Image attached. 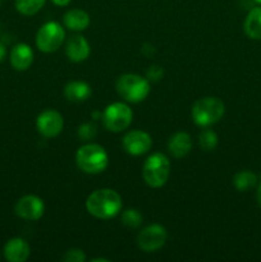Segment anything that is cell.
Instances as JSON below:
<instances>
[{
    "mask_svg": "<svg viewBox=\"0 0 261 262\" xmlns=\"http://www.w3.org/2000/svg\"><path fill=\"white\" fill-rule=\"evenodd\" d=\"M86 209L92 216L110 219L119 214L122 209V197L114 189H96L87 197Z\"/></svg>",
    "mask_w": 261,
    "mask_h": 262,
    "instance_id": "6da1fadb",
    "label": "cell"
},
{
    "mask_svg": "<svg viewBox=\"0 0 261 262\" xmlns=\"http://www.w3.org/2000/svg\"><path fill=\"white\" fill-rule=\"evenodd\" d=\"M76 163L84 173L97 174L107 168L109 156L102 146L97 143H89L78 148L76 154Z\"/></svg>",
    "mask_w": 261,
    "mask_h": 262,
    "instance_id": "7a4b0ae2",
    "label": "cell"
},
{
    "mask_svg": "<svg viewBox=\"0 0 261 262\" xmlns=\"http://www.w3.org/2000/svg\"><path fill=\"white\" fill-rule=\"evenodd\" d=\"M115 89L120 97L128 102H141L150 94V83L138 74H123L117 79Z\"/></svg>",
    "mask_w": 261,
    "mask_h": 262,
    "instance_id": "3957f363",
    "label": "cell"
},
{
    "mask_svg": "<svg viewBox=\"0 0 261 262\" xmlns=\"http://www.w3.org/2000/svg\"><path fill=\"white\" fill-rule=\"evenodd\" d=\"M225 105L217 97H204L194 102L192 107V118L200 127H209L223 118Z\"/></svg>",
    "mask_w": 261,
    "mask_h": 262,
    "instance_id": "277c9868",
    "label": "cell"
},
{
    "mask_svg": "<svg viewBox=\"0 0 261 262\" xmlns=\"http://www.w3.org/2000/svg\"><path fill=\"white\" fill-rule=\"evenodd\" d=\"M170 174V161L164 154H153L143 165L142 176L146 184L153 188H159L166 183Z\"/></svg>",
    "mask_w": 261,
    "mask_h": 262,
    "instance_id": "5b68a950",
    "label": "cell"
},
{
    "mask_svg": "<svg viewBox=\"0 0 261 262\" xmlns=\"http://www.w3.org/2000/svg\"><path fill=\"white\" fill-rule=\"evenodd\" d=\"M133 113L128 105L123 102H113L105 109L104 125L112 132H122L132 123Z\"/></svg>",
    "mask_w": 261,
    "mask_h": 262,
    "instance_id": "8992f818",
    "label": "cell"
},
{
    "mask_svg": "<svg viewBox=\"0 0 261 262\" xmlns=\"http://www.w3.org/2000/svg\"><path fill=\"white\" fill-rule=\"evenodd\" d=\"M66 32L56 22H48L38 30L36 35V45L44 53H54L63 43Z\"/></svg>",
    "mask_w": 261,
    "mask_h": 262,
    "instance_id": "52a82bcc",
    "label": "cell"
},
{
    "mask_svg": "<svg viewBox=\"0 0 261 262\" xmlns=\"http://www.w3.org/2000/svg\"><path fill=\"white\" fill-rule=\"evenodd\" d=\"M166 241L165 228L159 224L143 228L137 237V245L145 252H154L164 246Z\"/></svg>",
    "mask_w": 261,
    "mask_h": 262,
    "instance_id": "ba28073f",
    "label": "cell"
},
{
    "mask_svg": "<svg viewBox=\"0 0 261 262\" xmlns=\"http://www.w3.org/2000/svg\"><path fill=\"white\" fill-rule=\"evenodd\" d=\"M14 211L22 219L35 222V220H38L44 215L45 205H44L42 200L40 197L28 194V196L18 200V202L15 204Z\"/></svg>",
    "mask_w": 261,
    "mask_h": 262,
    "instance_id": "9c48e42d",
    "label": "cell"
},
{
    "mask_svg": "<svg viewBox=\"0 0 261 262\" xmlns=\"http://www.w3.org/2000/svg\"><path fill=\"white\" fill-rule=\"evenodd\" d=\"M63 117L59 112L56 110H45L41 113L36 120V127L37 130L45 137H55L63 129Z\"/></svg>",
    "mask_w": 261,
    "mask_h": 262,
    "instance_id": "30bf717a",
    "label": "cell"
},
{
    "mask_svg": "<svg viewBox=\"0 0 261 262\" xmlns=\"http://www.w3.org/2000/svg\"><path fill=\"white\" fill-rule=\"evenodd\" d=\"M153 146L150 135L143 130H130L123 138V147L129 155L138 156L147 152Z\"/></svg>",
    "mask_w": 261,
    "mask_h": 262,
    "instance_id": "8fae6325",
    "label": "cell"
},
{
    "mask_svg": "<svg viewBox=\"0 0 261 262\" xmlns=\"http://www.w3.org/2000/svg\"><path fill=\"white\" fill-rule=\"evenodd\" d=\"M30 251L23 238H12L4 246V257L9 262H25L30 257Z\"/></svg>",
    "mask_w": 261,
    "mask_h": 262,
    "instance_id": "7c38bea8",
    "label": "cell"
},
{
    "mask_svg": "<svg viewBox=\"0 0 261 262\" xmlns=\"http://www.w3.org/2000/svg\"><path fill=\"white\" fill-rule=\"evenodd\" d=\"M33 61V51L27 43H17L10 51V64L15 71H27Z\"/></svg>",
    "mask_w": 261,
    "mask_h": 262,
    "instance_id": "4fadbf2b",
    "label": "cell"
},
{
    "mask_svg": "<svg viewBox=\"0 0 261 262\" xmlns=\"http://www.w3.org/2000/svg\"><path fill=\"white\" fill-rule=\"evenodd\" d=\"M90 51H91L90 43L83 36H72L67 42L66 53L72 61L79 63L86 60L90 55Z\"/></svg>",
    "mask_w": 261,
    "mask_h": 262,
    "instance_id": "5bb4252c",
    "label": "cell"
},
{
    "mask_svg": "<svg viewBox=\"0 0 261 262\" xmlns=\"http://www.w3.org/2000/svg\"><path fill=\"white\" fill-rule=\"evenodd\" d=\"M169 152L174 158H183L191 151L192 148V140L188 133L186 132H177L169 140L168 143Z\"/></svg>",
    "mask_w": 261,
    "mask_h": 262,
    "instance_id": "9a60e30c",
    "label": "cell"
},
{
    "mask_svg": "<svg viewBox=\"0 0 261 262\" xmlns=\"http://www.w3.org/2000/svg\"><path fill=\"white\" fill-rule=\"evenodd\" d=\"M243 28L250 38L261 40V7H255L248 12Z\"/></svg>",
    "mask_w": 261,
    "mask_h": 262,
    "instance_id": "2e32d148",
    "label": "cell"
},
{
    "mask_svg": "<svg viewBox=\"0 0 261 262\" xmlns=\"http://www.w3.org/2000/svg\"><path fill=\"white\" fill-rule=\"evenodd\" d=\"M63 20L69 30L83 31L90 25V15L82 9H71L64 14Z\"/></svg>",
    "mask_w": 261,
    "mask_h": 262,
    "instance_id": "e0dca14e",
    "label": "cell"
},
{
    "mask_svg": "<svg viewBox=\"0 0 261 262\" xmlns=\"http://www.w3.org/2000/svg\"><path fill=\"white\" fill-rule=\"evenodd\" d=\"M64 95L67 100L73 102L84 101L91 96V87L82 81H73L69 82L64 89Z\"/></svg>",
    "mask_w": 261,
    "mask_h": 262,
    "instance_id": "ac0fdd59",
    "label": "cell"
},
{
    "mask_svg": "<svg viewBox=\"0 0 261 262\" xmlns=\"http://www.w3.org/2000/svg\"><path fill=\"white\" fill-rule=\"evenodd\" d=\"M233 184L240 192H247L257 184V176L250 170H241L233 178Z\"/></svg>",
    "mask_w": 261,
    "mask_h": 262,
    "instance_id": "d6986e66",
    "label": "cell"
},
{
    "mask_svg": "<svg viewBox=\"0 0 261 262\" xmlns=\"http://www.w3.org/2000/svg\"><path fill=\"white\" fill-rule=\"evenodd\" d=\"M46 0H15V9L23 15H33L42 9Z\"/></svg>",
    "mask_w": 261,
    "mask_h": 262,
    "instance_id": "ffe728a7",
    "label": "cell"
},
{
    "mask_svg": "<svg viewBox=\"0 0 261 262\" xmlns=\"http://www.w3.org/2000/svg\"><path fill=\"white\" fill-rule=\"evenodd\" d=\"M199 142L202 150L212 151L217 145V136L214 130L205 129L200 133Z\"/></svg>",
    "mask_w": 261,
    "mask_h": 262,
    "instance_id": "44dd1931",
    "label": "cell"
},
{
    "mask_svg": "<svg viewBox=\"0 0 261 262\" xmlns=\"http://www.w3.org/2000/svg\"><path fill=\"white\" fill-rule=\"evenodd\" d=\"M122 223L125 227L137 228L142 223V215L136 209H128L122 214Z\"/></svg>",
    "mask_w": 261,
    "mask_h": 262,
    "instance_id": "7402d4cb",
    "label": "cell"
},
{
    "mask_svg": "<svg viewBox=\"0 0 261 262\" xmlns=\"http://www.w3.org/2000/svg\"><path fill=\"white\" fill-rule=\"evenodd\" d=\"M84 260H86L84 252L81 250H77V248L67 251L66 255H64V261L66 262H84Z\"/></svg>",
    "mask_w": 261,
    "mask_h": 262,
    "instance_id": "603a6c76",
    "label": "cell"
},
{
    "mask_svg": "<svg viewBox=\"0 0 261 262\" xmlns=\"http://www.w3.org/2000/svg\"><path fill=\"white\" fill-rule=\"evenodd\" d=\"M95 133H96V128L92 124H83L78 128V135L83 141L94 138Z\"/></svg>",
    "mask_w": 261,
    "mask_h": 262,
    "instance_id": "cb8c5ba5",
    "label": "cell"
},
{
    "mask_svg": "<svg viewBox=\"0 0 261 262\" xmlns=\"http://www.w3.org/2000/svg\"><path fill=\"white\" fill-rule=\"evenodd\" d=\"M161 76H163V69H161L160 67H150V69H148L147 72L148 78L153 79V81H158V79L161 78Z\"/></svg>",
    "mask_w": 261,
    "mask_h": 262,
    "instance_id": "d4e9b609",
    "label": "cell"
},
{
    "mask_svg": "<svg viewBox=\"0 0 261 262\" xmlns=\"http://www.w3.org/2000/svg\"><path fill=\"white\" fill-rule=\"evenodd\" d=\"M51 2L55 5H58V7H66V5L71 3V0H51Z\"/></svg>",
    "mask_w": 261,
    "mask_h": 262,
    "instance_id": "484cf974",
    "label": "cell"
},
{
    "mask_svg": "<svg viewBox=\"0 0 261 262\" xmlns=\"http://www.w3.org/2000/svg\"><path fill=\"white\" fill-rule=\"evenodd\" d=\"M5 55H7V49H5L4 43L0 42V61L4 60Z\"/></svg>",
    "mask_w": 261,
    "mask_h": 262,
    "instance_id": "4316f807",
    "label": "cell"
},
{
    "mask_svg": "<svg viewBox=\"0 0 261 262\" xmlns=\"http://www.w3.org/2000/svg\"><path fill=\"white\" fill-rule=\"evenodd\" d=\"M256 199H257V204H258V206L261 207V182H260V184H258L257 192H256Z\"/></svg>",
    "mask_w": 261,
    "mask_h": 262,
    "instance_id": "83f0119b",
    "label": "cell"
},
{
    "mask_svg": "<svg viewBox=\"0 0 261 262\" xmlns=\"http://www.w3.org/2000/svg\"><path fill=\"white\" fill-rule=\"evenodd\" d=\"M92 262H107L106 258H94Z\"/></svg>",
    "mask_w": 261,
    "mask_h": 262,
    "instance_id": "f1b7e54d",
    "label": "cell"
},
{
    "mask_svg": "<svg viewBox=\"0 0 261 262\" xmlns=\"http://www.w3.org/2000/svg\"><path fill=\"white\" fill-rule=\"evenodd\" d=\"M256 3H257V4H260L261 5V0H255Z\"/></svg>",
    "mask_w": 261,
    "mask_h": 262,
    "instance_id": "f546056e",
    "label": "cell"
},
{
    "mask_svg": "<svg viewBox=\"0 0 261 262\" xmlns=\"http://www.w3.org/2000/svg\"><path fill=\"white\" fill-rule=\"evenodd\" d=\"M0 3H2V0H0Z\"/></svg>",
    "mask_w": 261,
    "mask_h": 262,
    "instance_id": "4dcf8cb0",
    "label": "cell"
}]
</instances>
